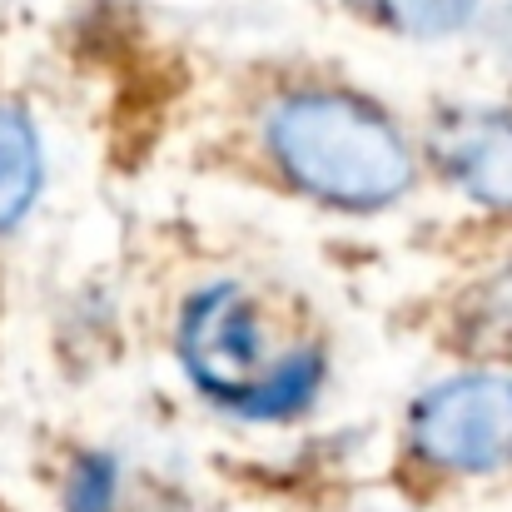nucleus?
Here are the masks:
<instances>
[{
	"label": "nucleus",
	"instance_id": "nucleus-1",
	"mask_svg": "<svg viewBox=\"0 0 512 512\" xmlns=\"http://www.w3.org/2000/svg\"><path fill=\"white\" fill-rule=\"evenodd\" d=\"M269 155L309 199L334 209H383L413 189V150L353 95L299 90L269 110Z\"/></svg>",
	"mask_w": 512,
	"mask_h": 512
},
{
	"label": "nucleus",
	"instance_id": "nucleus-2",
	"mask_svg": "<svg viewBox=\"0 0 512 512\" xmlns=\"http://www.w3.org/2000/svg\"><path fill=\"white\" fill-rule=\"evenodd\" d=\"M179 363L224 413L244 418L274 363L264 358V324L244 284L219 279L189 294L179 314Z\"/></svg>",
	"mask_w": 512,
	"mask_h": 512
},
{
	"label": "nucleus",
	"instance_id": "nucleus-3",
	"mask_svg": "<svg viewBox=\"0 0 512 512\" xmlns=\"http://www.w3.org/2000/svg\"><path fill=\"white\" fill-rule=\"evenodd\" d=\"M413 453L443 473L512 468V383L493 373H463L428 388L408 423Z\"/></svg>",
	"mask_w": 512,
	"mask_h": 512
},
{
	"label": "nucleus",
	"instance_id": "nucleus-4",
	"mask_svg": "<svg viewBox=\"0 0 512 512\" xmlns=\"http://www.w3.org/2000/svg\"><path fill=\"white\" fill-rule=\"evenodd\" d=\"M438 170L468 199L512 214V115L508 110H453L433 130Z\"/></svg>",
	"mask_w": 512,
	"mask_h": 512
},
{
	"label": "nucleus",
	"instance_id": "nucleus-5",
	"mask_svg": "<svg viewBox=\"0 0 512 512\" xmlns=\"http://www.w3.org/2000/svg\"><path fill=\"white\" fill-rule=\"evenodd\" d=\"M40 179H45V155L35 125L20 110L0 105V234L30 214V204L40 199Z\"/></svg>",
	"mask_w": 512,
	"mask_h": 512
},
{
	"label": "nucleus",
	"instance_id": "nucleus-6",
	"mask_svg": "<svg viewBox=\"0 0 512 512\" xmlns=\"http://www.w3.org/2000/svg\"><path fill=\"white\" fill-rule=\"evenodd\" d=\"M363 15H373L378 25L398 30V35H418V40H438V35H458L473 20V0H353Z\"/></svg>",
	"mask_w": 512,
	"mask_h": 512
},
{
	"label": "nucleus",
	"instance_id": "nucleus-7",
	"mask_svg": "<svg viewBox=\"0 0 512 512\" xmlns=\"http://www.w3.org/2000/svg\"><path fill=\"white\" fill-rule=\"evenodd\" d=\"M120 503V463L110 453H85L65 478V512H115Z\"/></svg>",
	"mask_w": 512,
	"mask_h": 512
},
{
	"label": "nucleus",
	"instance_id": "nucleus-8",
	"mask_svg": "<svg viewBox=\"0 0 512 512\" xmlns=\"http://www.w3.org/2000/svg\"><path fill=\"white\" fill-rule=\"evenodd\" d=\"M493 40H498L503 60L512 65V0H503V5H498V15H493Z\"/></svg>",
	"mask_w": 512,
	"mask_h": 512
}]
</instances>
